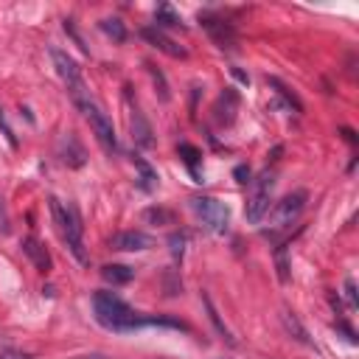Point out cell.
<instances>
[{"label":"cell","instance_id":"obj_7","mask_svg":"<svg viewBox=\"0 0 359 359\" xmlns=\"http://www.w3.org/2000/svg\"><path fill=\"white\" fill-rule=\"evenodd\" d=\"M191 210L205 222L208 230L213 233H227V224H230V210L224 202H219L216 196H191Z\"/></svg>","mask_w":359,"mask_h":359},{"label":"cell","instance_id":"obj_28","mask_svg":"<svg viewBox=\"0 0 359 359\" xmlns=\"http://www.w3.org/2000/svg\"><path fill=\"white\" fill-rule=\"evenodd\" d=\"M79 359H107L104 353H87V356H79Z\"/></svg>","mask_w":359,"mask_h":359},{"label":"cell","instance_id":"obj_15","mask_svg":"<svg viewBox=\"0 0 359 359\" xmlns=\"http://www.w3.org/2000/svg\"><path fill=\"white\" fill-rule=\"evenodd\" d=\"M101 278L107 283H112V286H121V283H129L135 278V269L132 266H123V264H107L101 269Z\"/></svg>","mask_w":359,"mask_h":359},{"label":"cell","instance_id":"obj_23","mask_svg":"<svg viewBox=\"0 0 359 359\" xmlns=\"http://www.w3.org/2000/svg\"><path fill=\"white\" fill-rule=\"evenodd\" d=\"M168 244H171V255H174V258H182V244H185V236L174 233V236L168 238Z\"/></svg>","mask_w":359,"mask_h":359},{"label":"cell","instance_id":"obj_8","mask_svg":"<svg viewBox=\"0 0 359 359\" xmlns=\"http://www.w3.org/2000/svg\"><path fill=\"white\" fill-rule=\"evenodd\" d=\"M202 28L208 31V36L213 39V45L219 50H233L238 42V34L233 28V22H227L224 17H213V14H202Z\"/></svg>","mask_w":359,"mask_h":359},{"label":"cell","instance_id":"obj_27","mask_svg":"<svg viewBox=\"0 0 359 359\" xmlns=\"http://www.w3.org/2000/svg\"><path fill=\"white\" fill-rule=\"evenodd\" d=\"M146 219H171V213H165V210H146Z\"/></svg>","mask_w":359,"mask_h":359},{"label":"cell","instance_id":"obj_1","mask_svg":"<svg viewBox=\"0 0 359 359\" xmlns=\"http://www.w3.org/2000/svg\"><path fill=\"white\" fill-rule=\"evenodd\" d=\"M93 311H95V320L109 328V331H118V334H126V331H137L143 325H149V317L137 314L129 303H123L118 294L112 292H95L93 294Z\"/></svg>","mask_w":359,"mask_h":359},{"label":"cell","instance_id":"obj_3","mask_svg":"<svg viewBox=\"0 0 359 359\" xmlns=\"http://www.w3.org/2000/svg\"><path fill=\"white\" fill-rule=\"evenodd\" d=\"M76 107H79V109H81V115L90 121V129H93L95 140L101 143V149H104L107 154H115V151H118V135H115L112 118H109V115L95 104V98H93V95L81 98Z\"/></svg>","mask_w":359,"mask_h":359},{"label":"cell","instance_id":"obj_14","mask_svg":"<svg viewBox=\"0 0 359 359\" xmlns=\"http://www.w3.org/2000/svg\"><path fill=\"white\" fill-rule=\"evenodd\" d=\"M236 104H238V95H236L233 90H224V93L219 95V101H216V109H213V112H216V121H219V123H230Z\"/></svg>","mask_w":359,"mask_h":359},{"label":"cell","instance_id":"obj_17","mask_svg":"<svg viewBox=\"0 0 359 359\" xmlns=\"http://www.w3.org/2000/svg\"><path fill=\"white\" fill-rule=\"evenodd\" d=\"M154 20H157V28L160 25H171V28H182V20H180V14L171 8V6H160L157 11H154Z\"/></svg>","mask_w":359,"mask_h":359},{"label":"cell","instance_id":"obj_24","mask_svg":"<svg viewBox=\"0 0 359 359\" xmlns=\"http://www.w3.org/2000/svg\"><path fill=\"white\" fill-rule=\"evenodd\" d=\"M345 297H348V306L356 309V283H353V278L345 280Z\"/></svg>","mask_w":359,"mask_h":359},{"label":"cell","instance_id":"obj_25","mask_svg":"<svg viewBox=\"0 0 359 359\" xmlns=\"http://www.w3.org/2000/svg\"><path fill=\"white\" fill-rule=\"evenodd\" d=\"M233 177H236V182H250V168L247 165H236V171H233Z\"/></svg>","mask_w":359,"mask_h":359},{"label":"cell","instance_id":"obj_10","mask_svg":"<svg viewBox=\"0 0 359 359\" xmlns=\"http://www.w3.org/2000/svg\"><path fill=\"white\" fill-rule=\"evenodd\" d=\"M109 247L121 250V252H143V250L154 247V238L140 230H121V233L109 236Z\"/></svg>","mask_w":359,"mask_h":359},{"label":"cell","instance_id":"obj_9","mask_svg":"<svg viewBox=\"0 0 359 359\" xmlns=\"http://www.w3.org/2000/svg\"><path fill=\"white\" fill-rule=\"evenodd\" d=\"M140 36H143L151 48L163 50V53H165V56H171V59H185V56H188V50H185L180 42H174L168 34H163V28H157V25L143 28V31H140Z\"/></svg>","mask_w":359,"mask_h":359},{"label":"cell","instance_id":"obj_16","mask_svg":"<svg viewBox=\"0 0 359 359\" xmlns=\"http://www.w3.org/2000/svg\"><path fill=\"white\" fill-rule=\"evenodd\" d=\"M135 160V168H137V185L143 188V191H154V185H157V171L143 160V157H132Z\"/></svg>","mask_w":359,"mask_h":359},{"label":"cell","instance_id":"obj_19","mask_svg":"<svg viewBox=\"0 0 359 359\" xmlns=\"http://www.w3.org/2000/svg\"><path fill=\"white\" fill-rule=\"evenodd\" d=\"M101 31H104L107 36H112L115 42H123V39H126V28H123L121 20H101Z\"/></svg>","mask_w":359,"mask_h":359},{"label":"cell","instance_id":"obj_2","mask_svg":"<svg viewBox=\"0 0 359 359\" xmlns=\"http://www.w3.org/2000/svg\"><path fill=\"white\" fill-rule=\"evenodd\" d=\"M50 213H53L56 230H59L62 241L67 244L70 255H73L81 266H87V264H90V255H87V247H84V224H81V216H79L76 205L50 196Z\"/></svg>","mask_w":359,"mask_h":359},{"label":"cell","instance_id":"obj_21","mask_svg":"<svg viewBox=\"0 0 359 359\" xmlns=\"http://www.w3.org/2000/svg\"><path fill=\"white\" fill-rule=\"evenodd\" d=\"M180 154H182V160L188 163V168L194 171V177H196V160H199V151H196L191 143H180Z\"/></svg>","mask_w":359,"mask_h":359},{"label":"cell","instance_id":"obj_13","mask_svg":"<svg viewBox=\"0 0 359 359\" xmlns=\"http://www.w3.org/2000/svg\"><path fill=\"white\" fill-rule=\"evenodd\" d=\"M280 323H283V328H286V334H289V337H294V339H297V342H303V345H311L309 331L303 328V323L297 320V314H294V311L283 309V311H280Z\"/></svg>","mask_w":359,"mask_h":359},{"label":"cell","instance_id":"obj_11","mask_svg":"<svg viewBox=\"0 0 359 359\" xmlns=\"http://www.w3.org/2000/svg\"><path fill=\"white\" fill-rule=\"evenodd\" d=\"M126 104H129V126H132V140L137 146H151L154 137H151V126L149 121L143 118V112L137 109V104L132 101V93H126Z\"/></svg>","mask_w":359,"mask_h":359},{"label":"cell","instance_id":"obj_6","mask_svg":"<svg viewBox=\"0 0 359 359\" xmlns=\"http://www.w3.org/2000/svg\"><path fill=\"white\" fill-rule=\"evenodd\" d=\"M50 59H53V67H56L59 79L67 84L73 104H79L81 98H87V95H90V90H87V87H84V81H81V70H79L76 59H73L67 50H59V48H50Z\"/></svg>","mask_w":359,"mask_h":359},{"label":"cell","instance_id":"obj_18","mask_svg":"<svg viewBox=\"0 0 359 359\" xmlns=\"http://www.w3.org/2000/svg\"><path fill=\"white\" fill-rule=\"evenodd\" d=\"M269 87H275V93H278V95L286 101V107H289V109H294V112H303V104H300V98H297L292 90H286V87H283L278 79H269Z\"/></svg>","mask_w":359,"mask_h":359},{"label":"cell","instance_id":"obj_4","mask_svg":"<svg viewBox=\"0 0 359 359\" xmlns=\"http://www.w3.org/2000/svg\"><path fill=\"white\" fill-rule=\"evenodd\" d=\"M306 199H309V194H306V191H294V194L283 196V199L272 208V213H269L266 236H269V233H272V236H278V233L289 230V227L300 219V213H303V208H306Z\"/></svg>","mask_w":359,"mask_h":359},{"label":"cell","instance_id":"obj_20","mask_svg":"<svg viewBox=\"0 0 359 359\" xmlns=\"http://www.w3.org/2000/svg\"><path fill=\"white\" fill-rule=\"evenodd\" d=\"M202 303H205V309H208V317H210V323L216 325V331H219L222 337H227V339H233V337H230V331L224 328V323L219 320V314H216V309H213V303H210V297H208V294H202Z\"/></svg>","mask_w":359,"mask_h":359},{"label":"cell","instance_id":"obj_26","mask_svg":"<svg viewBox=\"0 0 359 359\" xmlns=\"http://www.w3.org/2000/svg\"><path fill=\"white\" fill-rule=\"evenodd\" d=\"M0 359H31L28 353H20V351H3Z\"/></svg>","mask_w":359,"mask_h":359},{"label":"cell","instance_id":"obj_12","mask_svg":"<svg viewBox=\"0 0 359 359\" xmlns=\"http://www.w3.org/2000/svg\"><path fill=\"white\" fill-rule=\"evenodd\" d=\"M22 252L31 258V264H34L39 272H48V269L53 266V261H50V252H48V250H45V244H42L39 238H34V236L22 238Z\"/></svg>","mask_w":359,"mask_h":359},{"label":"cell","instance_id":"obj_22","mask_svg":"<svg viewBox=\"0 0 359 359\" xmlns=\"http://www.w3.org/2000/svg\"><path fill=\"white\" fill-rule=\"evenodd\" d=\"M11 230V216H8V208H6V202H3V196H0V233L6 236Z\"/></svg>","mask_w":359,"mask_h":359},{"label":"cell","instance_id":"obj_5","mask_svg":"<svg viewBox=\"0 0 359 359\" xmlns=\"http://www.w3.org/2000/svg\"><path fill=\"white\" fill-rule=\"evenodd\" d=\"M272 191H275V171L264 168L252 185V196L247 199V208H244V216L247 222L258 224L266 213H269V202H272Z\"/></svg>","mask_w":359,"mask_h":359}]
</instances>
